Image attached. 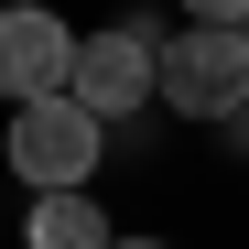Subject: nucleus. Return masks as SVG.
Listing matches in <instances>:
<instances>
[{
  "label": "nucleus",
  "mask_w": 249,
  "mask_h": 249,
  "mask_svg": "<svg viewBox=\"0 0 249 249\" xmlns=\"http://www.w3.org/2000/svg\"><path fill=\"white\" fill-rule=\"evenodd\" d=\"M98 141H108V119H87L76 98H22V108H11V174H22L33 195L87 184V174H98Z\"/></svg>",
  "instance_id": "obj_2"
},
{
  "label": "nucleus",
  "mask_w": 249,
  "mask_h": 249,
  "mask_svg": "<svg viewBox=\"0 0 249 249\" xmlns=\"http://www.w3.org/2000/svg\"><path fill=\"white\" fill-rule=\"evenodd\" d=\"M152 33L141 22H119V33H87V44H76V65H65V98L87 108V119H130L141 98H152Z\"/></svg>",
  "instance_id": "obj_3"
},
{
  "label": "nucleus",
  "mask_w": 249,
  "mask_h": 249,
  "mask_svg": "<svg viewBox=\"0 0 249 249\" xmlns=\"http://www.w3.org/2000/svg\"><path fill=\"white\" fill-rule=\"evenodd\" d=\"M152 98L174 119H238L249 108V33L238 22H195L152 54Z\"/></svg>",
  "instance_id": "obj_1"
},
{
  "label": "nucleus",
  "mask_w": 249,
  "mask_h": 249,
  "mask_svg": "<svg viewBox=\"0 0 249 249\" xmlns=\"http://www.w3.org/2000/svg\"><path fill=\"white\" fill-rule=\"evenodd\" d=\"M195 22H249V0H184Z\"/></svg>",
  "instance_id": "obj_6"
},
{
  "label": "nucleus",
  "mask_w": 249,
  "mask_h": 249,
  "mask_svg": "<svg viewBox=\"0 0 249 249\" xmlns=\"http://www.w3.org/2000/svg\"><path fill=\"white\" fill-rule=\"evenodd\" d=\"M65 65H76V33L44 11V0H11L0 11V98H65Z\"/></svg>",
  "instance_id": "obj_4"
},
{
  "label": "nucleus",
  "mask_w": 249,
  "mask_h": 249,
  "mask_svg": "<svg viewBox=\"0 0 249 249\" xmlns=\"http://www.w3.org/2000/svg\"><path fill=\"white\" fill-rule=\"evenodd\" d=\"M119 228L98 217V195L87 184H65V195H33V217H22V249H108Z\"/></svg>",
  "instance_id": "obj_5"
},
{
  "label": "nucleus",
  "mask_w": 249,
  "mask_h": 249,
  "mask_svg": "<svg viewBox=\"0 0 249 249\" xmlns=\"http://www.w3.org/2000/svg\"><path fill=\"white\" fill-rule=\"evenodd\" d=\"M108 249H174V238H108Z\"/></svg>",
  "instance_id": "obj_7"
}]
</instances>
